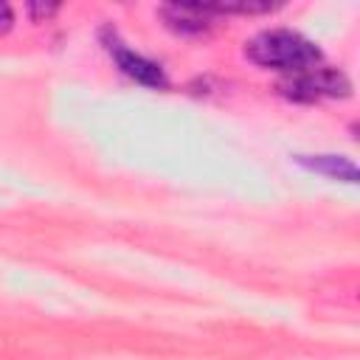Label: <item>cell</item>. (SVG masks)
<instances>
[{"label":"cell","mask_w":360,"mask_h":360,"mask_svg":"<svg viewBox=\"0 0 360 360\" xmlns=\"http://www.w3.org/2000/svg\"><path fill=\"white\" fill-rule=\"evenodd\" d=\"M245 53L250 62H256L262 68L284 70L290 76L309 70L321 62V51L315 48V42H309L307 37H301L298 31H290V28H273V31L256 34L248 42Z\"/></svg>","instance_id":"obj_1"},{"label":"cell","mask_w":360,"mask_h":360,"mask_svg":"<svg viewBox=\"0 0 360 360\" xmlns=\"http://www.w3.org/2000/svg\"><path fill=\"white\" fill-rule=\"evenodd\" d=\"M278 90L295 101H318V98H346L352 93V84L346 73H340L338 68H309L284 79Z\"/></svg>","instance_id":"obj_2"},{"label":"cell","mask_w":360,"mask_h":360,"mask_svg":"<svg viewBox=\"0 0 360 360\" xmlns=\"http://www.w3.org/2000/svg\"><path fill=\"white\" fill-rule=\"evenodd\" d=\"M107 51L112 53V59L118 62V68H121L129 79H135V82H141V84H146V87H166V73L160 70V65L152 62V59H146L143 53L127 48L115 34L107 39Z\"/></svg>","instance_id":"obj_3"},{"label":"cell","mask_w":360,"mask_h":360,"mask_svg":"<svg viewBox=\"0 0 360 360\" xmlns=\"http://www.w3.org/2000/svg\"><path fill=\"white\" fill-rule=\"evenodd\" d=\"M301 166L312 169V172H321V174H329L335 180H346V183H354L357 180V169L352 160L340 158V155H298L295 158Z\"/></svg>","instance_id":"obj_4"},{"label":"cell","mask_w":360,"mask_h":360,"mask_svg":"<svg viewBox=\"0 0 360 360\" xmlns=\"http://www.w3.org/2000/svg\"><path fill=\"white\" fill-rule=\"evenodd\" d=\"M205 14H208L205 6H166L163 8V17L174 31H202V28H208Z\"/></svg>","instance_id":"obj_5"},{"label":"cell","mask_w":360,"mask_h":360,"mask_svg":"<svg viewBox=\"0 0 360 360\" xmlns=\"http://www.w3.org/2000/svg\"><path fill=\"white\" fill-rule=\"evenodd\" d=\"M11 22H14L11 6H8V3H0V34H6V31L11 28Z\"/></svg>","instance_id":"obj_6"}]
</instances>
